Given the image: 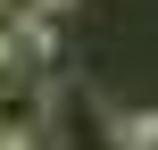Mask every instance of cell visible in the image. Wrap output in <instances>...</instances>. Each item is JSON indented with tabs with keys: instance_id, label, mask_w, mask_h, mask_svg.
<instances>
[{
	"instance_id": "4",
	"label": "cell",
	"mask_w": 158,
	"mask_h": 150,
	"mask_svg": "<svg viewBox=\"0 0 158 150\" xmlns=\"http://www.w3.org/2000/svg\"><path fill=\"white\" fill-rule=\"evenodd\" d=\"M0 150H42V134H0Z\"/></svg>"
},
{
	"instance_id": "2",
	"label": "cell",
	"mask_w": 158,
	"mask_h": 150,
	"mask_svg": "<svg viewBox=\"0 0 158 150\" xmlns=\"http://www.w3.org/2000/svg\"><path fill=\"white\" fill-rule=\"evenodd\" d=\"M108 134H117V150H158V109H125V117H108Z\"/></svg>"
},
{
	"instance_id": "3",
	"label": "cell",
	"mask_w": 158,
	"mask_h": 150,
	"mask_svg": "<svg viewBox=\"0 0 158 150\" xmlns=\"http://www.w3.org/2000/svg\"><path fill=\"white\" fill-rule=\"evenodd\" d=\"M25 8H33V17H67L75 0H25Z\"/></svg>"
},
{
	"instance_id": "1",
	"label": "cell",
	"mask_w": 158,
	"mask_h": 150,
	"mask_svg": "<svg viewBox=\"0 0 158 150\" xmlns=\"http://www.w3.org/2000/svg\"><path fill=\"white\" fill-rule=\"evenodd\" d=\"M58 50H67V42H58V25H50V17H33V8H17V25H8V42H0V58H8L17 75H33V84H42V75H58Z\"/></svg>"
}]
</instances>
